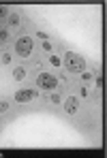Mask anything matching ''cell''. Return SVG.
Masks as SVG:
<instances>
[{"instance_id":"cell-1","label":"cell","mask_w":107,"mask_h":158,"mask_svg":"<svg viewBox=\"0 0 107 158\" xmlns=\"http://www.w3.org/2000/svg\"><path fill=\"white\" fill-rule=\"evenodd\" d=\"M62 62H64V66L69 69V73H84V71H86V62H84V58H79V56L73 53V51H66Z\"/></svg>"},{"instance_id":"cell-2","label":"cell","mask_w":107,"mask_h":158,"mask_svg":"<svg viewBox=\"0 0 107 158\" xmlns=\"http://www.w3.org/2000/svg\"><path fill=\"white\" fill-rule=\"evenodd\" d=\"M32 49H34V43H32L30 37H19V39L15 41V51H17V56L28 58V56L32 53Z\"/></svg>"},{"instance_id":"cell-3","label":"cell","mask_w":107,"mask_h":158,"mask_svg":"<svg viewBox=\"0 0 107 158\" xmlns=\"http://www.w3.org/2000/svg\"><path fill=\"white\" fill-rule=\"evenodd\" d=\"M37 88H41V90H56L58 88V81H56V77H54L52 73H41L37 77Z\"/></svg>"},{"instance_id":"cell-4","label":"cell","mask_w":107,"mask_h":158,"mask_svg":"<svg viewBox=\"0 0 107 158\" xmlns=\"http://www.w3.org/2000/svg\"><path fill=\"white\" fill-rule=\"evenodd\" d=\"M34 96H39V92L32 90V88H24V90L15 92V101H17V103H28V101H32Z\"/></svg>"},{"instance_id":"cell-5","label":"cell","mask_w":107,"mask_h":158,"mask_svg":"<svg viewBox=\"0 0 107 158\" xmlns=\"http://www.w3.org/2000/svg\"><path fill=\"white\" fill-rule=\"evenodd\" d=\"M62 105H64V111H66L69 116L77 113V98H75V96H69V98H66Z\"/></svg>"},{"instance_id":"cell-6","label":"cell","mask_w":107,"mask_h":158,"mask_svg":"<svg viewBox=\"0 0 107 158\" xmlns=\"http://www.w3.org/2000/svg\"><path fill=\"white\" fill-rule=\"evenodd\" d=\"M13 77L17 79V81H22V79L26 77V69H24V66H17V69H13Z\"/></svg>"},{"instance_id":"cell-7","label":"cell","mask_w":107,"mask_h":158,"mask_svg":"<svg viewBox=\"0 0 107 158\" xmlns=\"http://www.w3.org/2000/svg\"><path fill=\"white\" fill-rule=\"evenodd\" d=\"M9 26H13V28L19 26V15H17V13H11V15H9Z\"/></svg>"},{"instance_id":"cell-8","label":"cell","mask_w":107,"mask_h":158,"mask_svg":"<svg viewBox=\"0 0 107 158\" xmlns=\"http://www.w3.org/2000/svg\"><path fill=\"white\" fill-rule=\"evenodd\" d=\"M0 62H2V64H9V62H11V53H9V51H4V53L0 56Z\"/></svg>"},{"instance_id":"cell-9","label":"cell","mask_w":107,"mask_h":158,"mask_svg":"<svg viewBox=\"0 0 107 158\" xmlns=\"http://www.w3.org/2000/svg\"><path fill=\"white\" fill-rule=\"evenodd\" d=\"M4 17H9V9L4 4H0V19H4Z\"/></svg>"},{"instance_id":"cell-10","label":"cell","mask_w":107,"mask_h":158,"mask_svg":"<svg viewBox=\"0 0 107 158\" xmlns=\"http://www.w3.org/2000/svg\"><path fill=\"white\" fill-rule=\"evenodd\" d=\"M50 62H52L54 66H60V64H62V60H60L58 56H50Z\"/></svg>"},{"instance_id":"cell-11","label":"cell","mask_w":107,"mask_h":158,"mask_svg":"<svg viewBox=\"0 0 107 158\" xmlns=\"http://www.w3.org/2000/svg\"><path fill=\"white\" fill-rule=\"evenodd\" d=\"M9 41V32L6 30H0V43H6Z\"/></svg>"},{"instance_id":"cell-12","label":"cell","mask_w":107,"mask_h":158,"mask_svg":"<svg viewBox=\"0 0 107 158\" xmlns=\"http://www.w3.org/2000/svg\"><path fill=\"white\" fill-rule=\"evenodd\" d=\"M9 109V101H0V113H4Z\"/></svg>"},{"instance_id":"cell-13","label":"cell","mask_w":107,"mask_h":158,"mask_svg":"<svg viewBox=\"0 0 107 158\" xmlns=\"http://www.w3.org/2000/svg\"><path fill=\"white\" fill-rule=\"evenodd\" d=\"M52 103H62V96L56 92V94H52Z\"/></svg>"},{"instance_id":"cell-14","label":"cell","mask_w":107,"mask_h":158,"mask_svg":"<svg viewBox=\"0 0 107 158\" xmlns=\"http://www.w3.org/2000/svg\"><path fill=\"white\" fill-rule=\"evenodd\" d=\"M90 79H92V73H88V71L81 73V81H90Z\"/></svg>"},{"instance_id":"cell-15","label":"cell","mask_w":107,"mask_h":158,"mask_svg":"<svg viewBox=\"0 0 107 158\" xmlns=\"http://www.w3.org/2000/svg\"><path fill=\"white\" fill-rule=\"evenodd\" d=\"M43 49H45V51H52V43H50V41H43Z\"/></svg>"},{"instance_id":"cell-16","label":"cell","mask_w":107,"mask_h":158,"mask_svg":"<svg viewBox=\"0 0 107 158\" xmlns=\"http://www.w3.org/2000/svg\"><path fill=\"white\" fill-rule=\"evenodd\" d=\"M79 94H81V96H88V88H86V85H84V88H81V90H79Z\"/></svg>"},{"instance_id":"cell-17","label":"cell","mask_w":107,"mask_h":158,"mask_svg":"<svg viewBox=\"0 0 107 158\" xmlns=\"http://www.w3.org/2000/svg\"><path fill=\"white\" fill-rule=\"evenodd\" d=\"M97 88H103V77H97Z\"/></svg>"}]
</instances>
